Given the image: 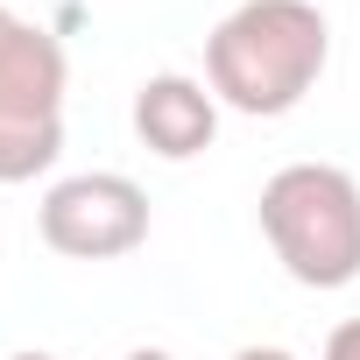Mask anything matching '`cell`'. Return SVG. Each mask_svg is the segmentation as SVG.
Listing matches in <instances>:
<instances>
[{
    "instance_id": "cell-1",
    "label": "cell",
    "mask_w": 360,
    "mask_h": 360,
    "mask_svg": "<svg viewBox=\"0 0 360 360\" xmlns=\"http://www.w3.org/2000/svg\"><path fill=\"white\" fill-rule=\"evenodd\" d=\"M325 57L332 29L311 0H240L205 36V85L233 113L276 120L325 78Z\"/></svg>"
},
{
    "instance_id": "cell-2",
    "label": "cell",
    "mask_w": 360,
    "mask_h": 360,
    "mask_svg": "<svg viewBox=\"0 0 360 360\" xmlns=\"http://www.w3.org/2000/svg\"><path fill=\"white\" fill-rule=\"evenodd\" d=\"M262 233L290 283L346 290L360 276V184L339 162H283L262 184Z\"/></svg>"
},
{
    "instance_id": "cell-3",
    "label": "cell",
    "mask_w": 360,
    "mask_h": 360,
    "mask_svg": "<svg viewBox=\"0 0 360 360\" xmlns=\"http://www.w3.org/2000/svg\"><path fill=\"white\" fill-rule=\"evenodd\" d=\"M43 248L64 262H120L148 240V191L120 169H78L36 205Z\"/></svg>"
},
{
    "instance_id": "cell-4",
    "label": "cell",
    "mask_w": 360,
    "mask_h": 360,
    "mask_svg": "<svg viewBox=\"0 0 360 360\" xmlns=\"http://www.w3.org/2000/svg\"><path fill=\"white\" fill-rule=\"evenodd\" d=\"M64 43L0 8V120H64Z\"/></svg>"
},
{
    "instance_id": "cell-5",
    "label": "cell",
    "mask_w": 360,
    "mask_h": 360,
    "mask_svg": "<svg viewBox=\"0 0 360 360\" xmlns=\"http://www.w3.org/2000/svg\"><path fill=\"white\" fill-rule=\"evenodd\" d=\"M134 134H141V148H155L162 162H191V155H205L212 134H219V99H212L198 78H184V71H162V78H148V85L134 92Z\"/></svg>"
},
{
    "instance_id": "cell-6",
    "label": "cell",
    "mask_w": 360,
    "mask_h": 360,
    "mask_svg": "<svg viewBox=\"0 0 360 360\" xmlns=\"http://www.w3.org/2000/svg\"><path fill=\"white\" fill-rule=\"evenodd\" d=\"M64 155V120H0V184H29Z\"/></svg>"
},
{
    "instance_id": "cell-7",
    "label": "cell",
    "mask_w": 360,
    "mask_h": 360,
    "mask_svg": "<svg viewBox=\"0 0 360 360\" xmlns=\"http://www.w3.org/2000/svg\"><path fill=\"white\" fill-rule=\"evenodd\" d=\"M325 360H360V318L332 325V339H325Z\"/></svg>"
},
{
    "instance_id": "cell-8",
    "label": "cell",
    "mask_w": 360,
    "mask_h": 360,
    "mask_svg": "<svg viewBox=\"0 0 360 360\" xmlns=\"http://www.w3.org/2000/svg\"><path fill=\"white\" fill-rule=\"evenodd\" d=\"M233 360H297V353H290V346H240Z\"/></svg>"
},
{
    "instance_id": "cell-9",
    "label": "cell",
    "mask_w": 360,
    "mask_h": 360,
    "mask_svg": "<svg viewBox=\"0 0 360 360\" xmlns=\"http://www.w3.org/2000/svg\"><path fill=\"white\" fill-rule=\"evenodd\" d=\"M120 360H176V353H162V346H134V353H120Z\"/></svg>"
},
{
    "instance_id": "cell-10",
    "label": "cell",
    "mask_w": 360,
    "mask_h": 360,
    "mask_svg": "<svg viewBox=\"0 0 360 360\" xmlns=\"http://www.w3.org/2000/svg\"><path fill=\"white\" fill-rule=\"evenodd\" d=\"M8 360H57V353H8Z\"/></svg>"
}]
</instances>
